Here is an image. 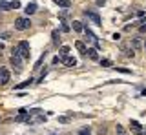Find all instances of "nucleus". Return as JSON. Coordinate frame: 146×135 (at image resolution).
<instances>
[{
  "label": "nucleus",
  "mask_w": 146,
  "mask_h": 135,
  "mask_svg": "<svg viewBox=\"0 0 146 135\" xmlns=\"http://www.w3.org/2000/svg\"><path fill=\"white\" fill-rule=\"evenodd\" d=\"M86 55H88L90 60H97V58H99V53H97L95 48H88V49H86Z\"/></svg>",
  "instance_id": "obj_9"
},
{
  "label": "nucleus",
  "mask_w": 146,
  "mask_h": 135,
  "mask_svg": "<svg viewBox=\"0 0 146 135\" xmlns=\"http://www.w3.org/2000/svg\"><path fill=\"white\" fill-rule=\"evenodd\" d=\"M29 42L27 40H22V42H18V46L13 48V55L17 57H22V58H29Z\"/></svg>",
  "instance_id": "obj_1"
},
{
  "label": "nucleus",
  "mask_w": 146,
  "mask_h": 135,
  "mask_svg": "<svg viewBox=\"0 0 146 135\" xmlns=\"http://www.w3.org/2000/svg\"><path fill=\"white\" fill-rule=\"evenodd\" d=\"M0 9H2V11H9V9H11V6H9L7 0H0Z\"/></svg>",
  "instance_id": "obj_15"
},
{
  "label": "nucleus",
  "mask_w": 146,
  "mask_h": 135,
  "mask_svg": "<svg viewBox=\"0 0 146 135\" xmlns=\"http://www.w3.org/2000/svg\"><path fill=\"white\" fill-rule=\"evenodd\" d=\"M58 120H60V122H64V124L70 122V119H68V117H58Z\"/></svg>",
  "instance_id": "obj_23"
},
{
  "label": "nucleus",
  "mask_w": 146,
  "mask_h": 135,
  "mask_svg": "<svg viewBox=\"0 0 146 135\" xmlns=\"http://www.w3.org/2000/svg\"><path fill=\"white\" fill-rule=\"evenodd\" d=\"M24 11H26V15H33V13L36 11V4H35V2H29V4L24 7Z\"/></svg>",
  "instance_id": "obj_11"
},
{
  "label": "nucleus",
  "mask_w": 146,
  "mask_h": 135,
  "mask_svg": "<svg viewBox=\"0 0 146 135\" xmlns=\"http://www.w3.org/2000/svg\"><path fill=\"white\" fill-rule=\"evenodd\" d=\"M53 2L57 4V6H60V7H66V9L71 6V2H70V0H53Z\"/></svg>",
  "instance_id": "obj_14"
},
{
  "label": "nucleus",
  "mask_w": 146,
  "mask_h": 135,
  "mask_svg": "<svg viewBox=\"0 0 146 135\" xmlns=\"http://www.w3.org/2000/svg\"><path fill=\"white\" fill-rule=\"evenodd\" d=\"M79 135H91V133H90V130H80Z\"/></svg>",
  "instance_id": "obj_26"
},
{
  "label": "nucleus",
  "mask_w": 146,
  "mask_h": 135,
  "mask_svg": "<svg viewBox=\"0 0 146 135\" xmlns=\"http://www.w3.org/2000/svg\"><path fill=\"white\" fill-rule=\"evenodd\" d=\"M31 82H33V80H31V79H29V80H24V82H22V84H18V86H17V89H22V88H27V86H29V84H31Z\"/></svg>",
  "instance_id": "obj_17"
},
{
  "label": "nucleus",
  "mask_w": 146,
  "mask_h": 135,
  "mask_svg": "<svg viewBox=\"0 0 146 135\" xmlns=\"http://www.w3.org/2000/svg\"><path fill=\"white\" fill-rule=\"evenodd\" d=\"M143 44H144V49H146V42H143Z\"/></svg>",
  "instance_id": "obj_28"
},
{
  "label": "nucleus",
  "mask_w": 146,
  "mask_h": 135,
  "mask_svg": "<svg viewBox=\"0 0 146 135\" xmlns=\"http://www.w3.org/2000/svg\"><path fill=\"white\" fill-rule=\"evenodd\" d=\"M9 62H11V66L15 68L17 71H20V69H22V57H17V55H13L11 58H9Z\"/></svg>",
  "instance_id": "obj_5"
},
{
  "label": "nucleus",
  "mask_w": 146,
  "mask_h": 135,
  "mask_svg": "<svg viewBox=\"0 0 146 135\" xmlns=\"http://www.w3.org/2000/svg\"><path fill=\"white\" fill-rule=\"evenodd\" d=\"M51 40H53L55 46H58V44H60V35H58V31H57V29H53V33H51Z\"/></svg>",
  "instance_id": "obj_12"
},
{
  "label": "nucleus",
  "mask_w": 146,
  "mask_h": 135,
  "mask_svg": "<svg viewBox=\"0 0 146 135\" xmlns=\"http://www.w3.org/2000/svg\"><path fill=\"white\" fill-rule=\"evenodd\" d=\"M29 28H31V20L26 19V17H20V19L15 20V29H18V31H26V29H29Z\"/></svg>",
  "instance_id": "obj_2"
},
{
  "label": "nucleus",
  "mask_w": 146,
  "mask_h": 135,
  "mask_svg": "<svg viewBox=\"0 0 146 135\" xmlns=\"http://www.w3.org/2000/svg\"><path fill=\"white\" fill-rule=\"evenodd\" d=\"M60 62H62L64 66H68V68H73V66H77V58H73V57H68V55H66V57H62V60H60Z\"/></svg>",
  "instance_id": "obj_6"
},
{
  "label": "nucleus",
  "mask_w": 146,
  "mask_h": 135,
  "mask_svg": "<svg viewBox=\"0 0 146 135\" xmlns=\"http://www.w3.org/2000/svg\"><path fill=\"white\" fill-rule=\"evenodd\" d=\"M70 53V46H60V57H66Z\"/></svg>",
  "instance_id": "obj_16"
},
{
  "label": "nucleus",
  "mask_w": 146,
  "mask_h": 135,
  "mask_svg": "<svg viewBox=\"0 0 146 135\" xmlns=\"http://www.w3.org/2000/svg\"><path fill=\"white\" fill-rule=\"evenodd\" d=\"M75 48H77V51H79L80 55H86V49H88V48H86V44L82 42V40H77V42H75Z\"/></svg>",
  "instance_id": "obj_10"
},
{
  "label": "nucleus",
  "mask_w": 146,
  "mask_h": 135,
  "mask_svg": "<svg viewBox=\"0 0 146 135\" xmlns=\"http://www.w3.org/2000/svg\"><path fill=\"white\" fill-rule=\"evenodd\" d=\"M9 77H11V73H9L7 68H0V84H7L9 82Z\"/></svg>",
  "instance_id": "obj_3"
},
{
  "label": "nucleus",
  "mask_w": 146,
  "mask_h": 135,
  "mask_svg": "<svg viewBox=\"0 0 146 135\" xmlns=\"http://www.w3.org/2000/svg\"><path fill=\"white\" fill-rule=\"evenodd\" d=\"M100 64H102L104 68H108V66H111V60H108V58H106V60H100Z\"/></svg>",
  "instance_id": "obj_21"
},
{
  "label": "nucleus",
  "mask_w": 146,
  "mask_h": 135,
  "mask_svg": "<svg viewBox=\"0 0 146 135\" xmlns=\"http://www.w3.org/2000/svg\"><path fill=\"white\" fill-rule=\"evenodd\" d=\"M117 73H131V71L126 69V68H117Z\"/></svg>",
  "instance_id": "obj_20"
},
{
  "label": "nucleus",
  "mask_w": 146,
  "mask_h": 135,
  "mask_svg": "<svg viewBox=\"0 0 146 135\" xmlns=\"http://www.w3.org/2000/svg\"><path fill=\"white\" fill-rule=\"evenodd\" d=\"M9 6H11V9H18V7H20V2H18V0H11Z\"/></svg>",
  "instance_id": "obj_18"
},
{
  "label": "nucleus",
  "mask_w": 146,
  "mask_h": 135,
  "mask_svg": "<svg viewBox=\"0 0 146 135\" xmlns=\"http://www.w3.org/2000/svg\"><path fill=\"white\" fill-rule=\"evenodd\" d=\"M44 57H46V53H44V55H42V57L38 58V60L35 62V68H33V69H38V68H40V64H42V62H44Z\"/></svg>",
  "instance_id": "obj_19"
},
{
  "label": "nucleus",
  "mask_w": 146,
  "mask_h": 135,
  "mask_svg": "<svg viewBox=\"0 0 146 135\" xmlns=\"http://www.w3.org/2000/svg\"><path fill=\"white\" fill-rule=\"evenodd\" d=\"M84 15L88 17V19H90L91 22H93L95 26H100V24H102V20H100V17H99V15H97V13H95V11H86Z\"/></svg>",
  "instance_id": "obj_4"
},
{
  "label": "nucleus",
  "mask_w": 146,
  "mask_h": 135,
  "mask_svg": "<svg viewBox=\"0 0 146 135\" xmlns=\"http://www.w3.org/2000/svg\"><path fill=\"white\" fill-rule=\"evenodd\" d=\"M143 133H146V128H143Z\"/></svg>",
  "instance_id": "obj_27"
},
{
  "label": "nucleus",
  "mask_w": 146,
  "mask_h": 135,
  "mask_svg": "<svg viewBox=\"0 0 146 135\" xmlns=\"http://www.w3.org/2000/svg\"><path fill=\"white\" fill-rule=\"evenodd\" d=\"M60 60H62V57H60V55H57V57L53 58V64H58V62H60Z\"/></svg>",
  "instance_id": "obj_24"
},
{
  "label": "nucleus",
  "mask_w": 146,
  "mask_h": 135,
  "mask_svg": "<svg viewBox=\"0 0 146 135\" xmlns=\"http://www.w3.org/2000/svg\"><path fill=\"white\" fill-rule=\"evenodd\" d=\"M130 128H131V132L133 133H143V126H141L139 122H137V120H130Z\"/></svg>",
  "instance_id": "obj_8"
},
{
  "label": "nucleus",
  "mask_w": 146,
  "mask_h": 135,
  "mask_svg": "<svg viewBox=\"0 0 146 135\" xmlns=\"http://www.w3.org/2000/svg\"><path fill=\"white\" fill-rule=\"evenodd\" d=\"M117 133H119V135H124V130H122L121 124H117Z\"/></svg>",
  "instance_id": "obj_22"
},
{
  "label": "nucleus",
  "mask_w": 146,
  "mask_h": 135,
  "mask_svg": "<svg viewBox=\"0 0 146 135\" xmlns=\"http://www.w3.org/2000/svg\"><path fill=\"white\" fill-rule=\"evenodd\" d=\"M130 44H131V48H133V49H141V48H143V40H141V38H133Z\"/></svg>",
  "instance_id": "obj_13"
},
{
  "label": "nucleus",
  "mask_w": 146,
  "mask_h": 135,
  "mask_svg": "<svg viewBox=\"0 0 146 135\" xmlns=\"http://www.w3.org/2000/svg\"><path fill=\"white\" fill-rule=\"evenodd\" d=\"M71 29L75 31V33H82V31H84V24H82L80 20H73L71 22Z\"/></svg>",
  "instance_id": "obj_7"
},
{
  "label": "nucleus",
  "mask_w": 146,
  "mask_h": 135,
  "mask_svg": "<svg viewBox=\"0 0 146 135\" xmlns=\"http://www.w3.org/2000/svg\"><path fill=\"white\" fill-rule=\"evenodd\" d=\"M139 31H141V33H146V22H144V24H141V28H139Z\"/></svg>",
  "instance_id": "obj_25"
}]
</instances>
